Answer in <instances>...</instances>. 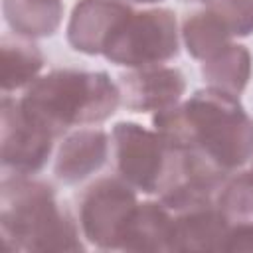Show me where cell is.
Masks as SVG:
<instances>
[{
  "mask_svg": "<svg viewBox=\"0 0 253 253\" xmlns=\"http://www.w3.org/2000/svg\"><path fill=\"white\" fill-rule=\"evenodd\" d=\"M121 103L132 113H160L180 103L186 79L176 67H140L119 75Z\"/></svg>",
  "mask_w": 253,
  "mask_h": 253,
  "instance_id": "8",
  "label": "cell"
},
{
  "mask_svg": "<svg viewBox=\"0 0 253 253\" xmlns=\"http://www.w3.org/2000/svg\"><path fill=\"white\" fill-rule=\"evenodd\" d=\"M4 20L16 36L22 38H49L63 18L61 0H2Z\"/></svg>",
  "mask_w": 253,
  "mask_h": 253,
  "instance_id": "13",
  "label": "cell"
},
{
  "mask_svg": "<svg viewBox=\"0 0 253 253\" xmlns=\"http://www.w3.org/2000/svg\"><path fill=\"white\" fill-rule=\"evenodd\" d=\"M184 2H204V4H206L208 0H184Z\"/></svg>",
  "mask_w": 253,
  "mask_h": 253,
  "instance_id": "21",
  "label": "cell"
},
{
  "mask_svg": "<svg viewBox=\"0 0 253 253\" xmlns=\"http://www.w3.org/2000/svg\"><path fill=\"white\" fill-rule=\"evenodd\" d=\"M202 77L208 87L239 95L251 79V53L241 43H229L206 61H202Z\"/></svg>",
  "mask_w": 253,
  "mask_h": 253,
  "instance_id": "15",
  "label": "cell"
},
{
  "mask_svg": "<svg viewBox=\"0 0 253 253\" xmlns=\"http://www.w3.org/2000/svg\"><path fill=\"white\" fill-rule=\"evenodd\" d=\"M138 206L136 190L123 178L93 182L79 200V227L83 237L107 251H123L128 221Z\"/></svg>",
  "mask_w": 253,
  "mask_h": 253,
  "instance_id": "6",
  "label": "cell"
},
{
  "mask_svg": "<svg viewBox=\"0 0 253 253\" xmlns=\"http://www.w3.org/2000/svg\"><path fill=\"white\" fill-rule=\"evenodd\" d=\"M180 51L176 14L168 8L130 10L111 36L103 55L128 69L154 67Z\"/></svg>",
  "mask_w": 253,
  "mask_h": 253,
  "instance_id": "4",
  "label": "cell"
},
{
  "mask_svg": "<svg viewBox=\"0 0 253 253\" xmlns=\"http://www.w3.org/2000/svg\"><path fill=\"white\" fill-rule=\"evenodd\" d=\"M125 2H132V4H156L162 0H125Z\"/></svg>",
  "mask_w": 253,
  "mask_h": 253,
  "instance_id": "20",
  "label": "cell"
},
{
  "mask_svg": "<svg viewBox=\"0 0 253 253\" xmlns=\"http://www.w3.org/2000/svg\"><path fill=\"white\" fill-rule=\"evenodd\" d=\"M206 8L221 20L233 38L253 34V0H208Z\"/></svg>",
  "mask_w": 253,
  "mask_h": 253,
  "instance_id": "18",
  "label": "cell"
},
{
  "mask_svg": "<svg viewBox=\"0 0 253 253\" xmlns=\"http://www.w3.org/2000/svg\"><path fill=\"white\" fill-rule=\"evenodd\" d=\"M2 126H0V146H2V166L14 176H30L40 172L51 150L53 134L32 121L20 107V101L2 97Z\"/></svg>",
  "mask_w": 253,
  "mask_h": 253,
  "instance_id": "7",
  "label": "cell"
},
{
  "mask_svg": "<svg viewBox=\"0 0 253 253\" xmlns=\"http://www.w3.org/2000/svg\"><path fill=\"white\" fill-rule=\"evenodd\" d=\"M251 172H253V168H251Z\"/></svg>",
  "mask_w": 253,
  "mask_h": 253,
  "instance_id": "22",
  "label": "cell"
},
{
  "mask_svg": "<svg viewBox=\"0 0 253 253\" xmlns=\"http://www.w3.org/2000/svg\"><path fill=\"white\" fill-rule=\"evenodd\" d=\"M223 251H253V219L229 227Z\"/></svg>",
  "mask_w": 253,
  "mask_h": 253,
  "instance_id": "19",
  "label": "cell"
},
{
  "mask_svg": "<svg viewBox=\"0 0 253 253\" xmlns=\"http://www.w3.org/2000/svg\"><path fill=\"white\" fill-rule=\"evenodd\" d=\"M132 8L125 0H79L67 24V42L85 55H103L111 36Z\"/></svg>",
  "mask_w": 253,
  "mask_h": 253,
  "instance_id": "9",
  "label": "cell"
},
{
  "mask_svg": "<svg viewBox=\"0 0 253 253\" xmlns=\"http://www.w3.org/2000/svg\"><path fill=\"white\" fill-rule=\"evenodd\" d=\"M219 211L229 225L253 219V172H239L225 180L215 196Z\"/></svg>",
  "mask_w": 253,
  "mask_h": 253,
  "instance_id": "17",
  "label": "cell"
},
{
  "mask_svg": "<svg viewBox=\"0 0 253 253\" xmlns=\"http://www.w3.org/2000/svg\"><path fill=\"white\" fill-rule=\"evenodd\" d=\"M172 249V213L160 202H138L123 241V251L170 253Z\"/></svg>",
  "mask_w": 253,
  "mask_h": 253,
  "instance_id": "12",
  "label": "cell"
},
{
  "mask_svg": "<svg viewBox=\"0 0 253 253\" xmlns=\"http://www.w3.org/2000/svg\"><path fill=\"white\" fill-rule=\"evenodd\" d=\"M231 34L221 20L208 8L192 12L182 22V40L194 59L206 61L219 49L231 43Z\"/></svg>",
  "mask_w": 253,
  "mask_h": 253,
  "instance_id": "16",
  "label": "cell"
},
{
  "mask_svg": "<svg viewBox=\"0 0 253 253\" xmlns=\"http://www.w3.org/2000/svg\"><path fill=\"white\" fill-rule=\"evenodd\" d=\"M121 103L119 85L105 71L55 69L26 87L22 111L55 138L71 126L97 125L115 115Z\"/></svg>",
  "mask_w": 253,
  "mask_h": 253,
  "instance_id": "3",
  "label": "cell"
},
{
  "mask_svg": "<svg viewBox=\"0 0 253 253\" xmlns=\"http://www.w3.org/2000/svg\"><path fill=\"white\" fill-rule=\"evenodd\" d=\"M172 213V251H223L229 221L215 202L192 206Z\"/></svg>",
  "mask_w": 253,
  "mask_h": 253,
  "instance_id": "10",
  "label": "cell"
},
{
  "mask_svg": "<svg viewBox=\"0 0 253 253\" xmlns=\"http://www.w3.org/2000/svg\"><path fill=\"white\" fill-rule=\"evenodd\" d=\"M109 156V136L101 128H81L63 138L55 156V178L77 184L99 172Z\"/></svg>",
  "mask_w": 253,
  "mask_h": 253,
  "instance_id": "11",
  "label": "cell"
},
{
  "mask_svg": "<svg viewBox=\"0 0 253 253\" xmlns=\"http://www.w3.org/2000/svg\"><path fill=\"white\" fill-rule=\"evenodd\" d=\"M0 237L6 249L20 253L83 251L79 227L57 204L49 184L28 176H10L0 186Z\"/></svg>",
  "mask_w": 253,
  "mask_h": 253,
  "instance_id": "2",
  "label": "cell"
},
{
  "mask_svg": "<svg viewBox=\"0 0 253 253\" xmlns=\"http://www.w3.org/2000/svg\"><path fill=\"white\" fill-rule=\"evenodd\" d=\"M0 83L2 93L30 87L43 67V53L30 38H2L0 42Z\"/></svg>",
  "mask_w": 253,
  "mask_h": 253,
  "instance_id": "14",
  "label": "cell"
},
{
  "mask_svg": "<svg viewBox=\"0 0 253 253\" xmlns=\"http://www.w3.org/2000/svg\"><path fill=\"white\" fill-rule=\"evenodd\" d=\"M119 178L142 194H158L170 168L172 146L158 130L121 121L111 132Z\"/></svg>",
  "mask_w": 253,
  "mask_h": 253,
  "instance_id": "5",
  "label": "cell"
},
{
  "mask_svg": "<svg viewBox=\"0 0 253 253\" xmlns=\"http://www.w3.org/2000/svg\"><path fill=\"white\" fill-rule=\"evenodd\" d=\"M154 130L213 170L231 176L253 158V119L231 93L206 87L188 101L154 113Z\"/></svg>",
  "mask_w": 253,
  "mask_h": 253,
  "instance_id": "1",
  "label": "cell"
}]
</instances>
